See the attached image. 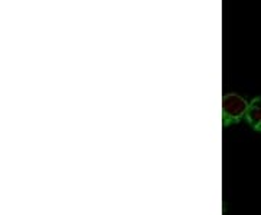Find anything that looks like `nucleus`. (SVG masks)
I'll return each mask as SVG.
<instances>
[{
    "mask_svg": "<svg viewBox=\"0 0 261 215\" xmlns=\"http://www.w3.org/2000/svg\"><path fill=\"white\" fill-rule=\"evenodd\" d=\"M247 108H248V103L240 94H225L222 99V118H224L225 127L231 124H238L241 121L245 116Z\"/></svg>",
    "mask_w": 261,
    "mask_h": 215,
    "instance_id": "1",
    "label": "nucleus"
},
{
    "mask_svg": "<svg viewBox=\"0 0 261 215\" xmlns=\"http://www.w3.org/2000/svg\"><path fill=\"white\" fill-rule=\"evenodd\" d=\"M245 120L250 124L252 130L261 132V96L254 98L251 102L248 103Z\"/></svg>",
    "mask_w": 261,
    "mask_h": 215,
    "instance_id": "2",
    "label": "nucleus"
}]
</instances>
